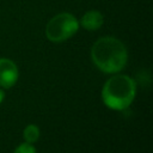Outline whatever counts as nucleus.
Masks as SVG:
<instances>
[{
  "instance_id": "f257e3e1",
  "label": "nucleus",
  "mask_w": 153,
  "mask_h": 153,
  "mask_svg": "<svg viewBox=\"0 0 153 153\" xmlns=\"http://www.w3.org/2000/svg\"><path fill=\"white\" fill-rule=\"evenodd\" d=\"M91 57L102 72L117 73L126 66L128 53L120 39L115 37H102L92 45Z\"/></svg>"
},
{
  "instance_id": "f03ea898",
  "label": "nucleus",
  "mask_w": 153,
  "mask_h": 153,
  "mask_svg": "<svg viewBox=\"0 0 153 153\" xmlns=\"http://www.w3.org/2000/svg\"><path fill=\"white\" fill-rule=\"evenodd\" d=\"M136 94L135 81L123 74H117L106 80L102 90L104 104L114 110H124L134 100Z\"/></svg>"
},
{
  "instance_id": "7ed1b4c3",
  "label": "nucleus",
  "mask_w": 153,
  "mask_h": 153,
  "mask_svg": "<svg viewBox=\"0 0 153 153\" xmlns=\"http://www.w3.org/2000/svg\"><path fill=\"white\" fill-rule=\"evenodd\" d=\"M79 29L78 20L69 13H60L51 18L45 27V36L51 42H62L72 37Z\"/></svg>"
},
{
  "instance_id": "20e7f679",
  "label": "nucleus",
  "mask_w": 153,
  "mask_h": 153,
  "mask_svg": "<svg viewBox=\"0 0 153 153\" xmlns=\"http://www.w3.org/2000/svg\"><path fill=\"white\" fill-rule=\"evenodd\" d=\"M18 68L16 63L8 59H0V86L8 88L17 82Z\"/></svg>"
},
{
  "instance_id": "39448f33",
  "label": "nucleus",
  "mask_w": 153,
  "mask_h": 153,
  "mask_svg": "<svg viewBox=\"0 0 153 153\" xmlns=\"http://www.w3.org/2000/svg\"><path fill=\"white\" fill-rule=\"evenodd\" d=\"M80 24L87 30H97L103 25V16L99 11H88L82 16Z\"/></svg>"
},
{
  "instance_id": "423d86ee",
  "label": "nucleus",
  "mask_w": 153,
  "mask_h": 153,
  "mask_svg": "<svg viewBox=\"0 0 153 153\" xmlns=\"http://www.w3.org/2000/svg\"><path fill=\"white\" fill-rule=\"evenodd\" d=\"M23 136H24L25 141L29 142V143L36 142L38 140V137H39V129H38V127L35 126V124H27L25 127L24 131H23Z\"/></svg>"
},
{
  "instance_id": "0eeeda50",
  "label": "nucleus",
  "mask_w": 153,
  "mask_h": 153,
  "mask_svg": "<svg viewBox=\"0 0 153 153\" xmlns=\"http://www.w3.org/2000/svg\"><path fill=\"white\" fill-rule=\"evenodd\" d=\"M13 153H36V148L29 143V142H24V143H20Z\"/></svg>"
},
{
  "instance_id": "6e6552de",
  "label": "nucleus",
  "mask_w": 153,
  "mask_h": 153,
  "mask_svg": "<svg viewBox=\"0 0 153 153\" xmlns=\"http://www.w3.org/2000/svg\"><path fill=\"white\" fill-rule=\"evenodd\" d=\"M4 97H5V93H4L2 90H0V103L4 100Z\"/></svg>"
}]
</instances>
